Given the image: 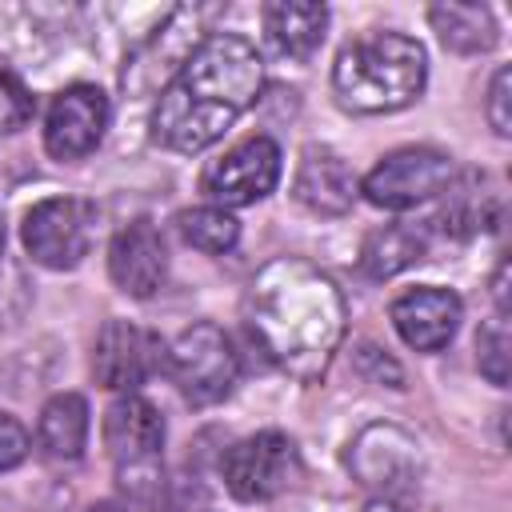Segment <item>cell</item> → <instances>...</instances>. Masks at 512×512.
<instances>
[{
    "instance_id": "cell-10",
    "label": "cell",
    "mask_w": 512,
    "mask_h": 512,
    "mask_svg": "<svg viewBox=\"0 0 512 512\" xmlns=\"http://www.w3.org/2000/svg\"><path fill=\"white\" fill-rule=\"evenodd\" d=\"M280 180V148L268 136H248L236 148H228L220 160H212L200 176V188L220 208H240L264 200Z\"/></svg>"
},
{
    "instance_id": "cell-21",
    "label": "cell",
    "mask_w": 512,
    "mask_h": 512,
    "mask_svg": "<svg viewBox=\"0 0 512 512\" xmlns=\"http://www.w3.org/2000/svg\"><path fill=\"white\" fill-rule=\"evenodd\" d=\"M512 348V336H508V320L496 312L480 332H476V364L480 372L492 380V384H508V352Z\"/></svg>"
},
{
    "instance_id": "cell-1",
    "label": "cell",
    "mask_w": 512,
    "mask_h": 512,
    "mask_svg": "<svg viewBox=\"0 0 512 512\" xmlns=\"http://www.w3.org/2000/svg\"><path fill=\"white\" fill-rule=\"evenodd\" d=\"M244 320L260 352L292 380L324 376L344 336V296L328 272L304 256L268 260L244 296Z\"/></svg>"
},
{
    "instance_id": "cell-5",
    "label": "cell",
    "mask_w": 512,
    "mask_h": 512,
    "mask_svg": "<svg viewBox=\"0 0 512 512\" xmlns=\"http://www.w3.org/2000/svg\"><path fill=\"white\" fill-rule=\"evenodd\" d=\"M164 368L188 404L208 408V404H220L236 388L240 356L220 324L200 320L164 348Z\"/></svg>"
},
{
    "instance_id": "cell-8",
    "label": "cell",
    "mask_w": 512,
    "mask_h": 512,
    "mask_svg": "<svg viewBox=\"0 0 512 512\" xmlns=\"http://www.w3.org/2000/svg\"><path fill=\"white\" fill-rule=\"evenodd\" d=\"M448 184H452V156L436 148H396L360 180V192L376 208L404 212L440 196Z\"/></svg>"
},
{
    "instance_id": "cell-2",
    "label": "cell",
    "mask_w": 512,
    "mask_h": 512,
    "mask_svg": "<svg viewBox=\"0 0 512 512\" xmlns=\"http://www.w3.org/2000/svg\"><path fill=\"white\" fill-rule=\"evenodd\" d=\"M260 88L264 60L256 44L236 32H212L180 60L176 76L164 84L152 112V136L180 156H196L256 104Z\"/></svg>"
},
{
    "instance_id": "cell-27",
    "label": "cell",
    "mask_w": 512,
    "mask_h": 512,
    "mask_svg": "<svg viewBox=\"0 0 512 512\" xmlns=\"http://www.w3.org/2000/svg\"><path fill=\"white\" fill-rule=\"evenodd\" d=\"M0 252H4V216H0Z\"/></svg>"
},
{
    "instance_id": "cell-13",
    "label": "cell",
    "mask_w": 512,
    "mask_h": 512,
    "mask_svg": "<svg viewBox=\"0 0 512 512\" xmlns=\"http://www.w3.org/2000/svg\"><path fill=\"white\" fill-rule=\"evenodd\" d=\"M460 296L436 284L408 288L392 300V328L416 352H440L460 328Z\"/></svg>"
},
{
    "instance_id": "cell-22",
    "label": "cell",
    "mask_w": 512,
    "mask_h": 512,
    "mask_svg": "<svg viewBox=\"0 0 512 512\" xmlns=\"http://www.w3.org/2000/svg\"><path fill=\"white\" fill-rule=\"evenodd\" d=\"M32 120V92L8 68H0V132H20Z\"/></svg>"
},
{
    "instance_id": "cell-9",
    "label": "cell",
    "mask_w": 512,
    "mask_h": 512,
    "mask_svg": "<svg viewBox=\"0 0 512 512\" xmlns=\"http://www.w3.org/2000/svg\"><path fill=\"white\" fill-rule=\"evenodd\" d=\"M164 364V340L132 320H108L92 344V376L108 392H136Z\"/></svg>"
},
{
    "instance_id": "cell-3",
    "label": "cell",
    "mask_w": 512,
    "mask_h": 512,
    "mask_svg": "<svg viewBox=\"0 0 512 512\" xmlns=\"http://www.w3.org/2000/svg\"><path fill=\"white\" fill-rule=\"evenodd\" d=\"M428 80V52L404 32H372L352 40L332 68L336 104L352 116H380L408 108Z\"/></svg>"
},
{
    "instance_id": "cell-4",
    "label": "cell",
    "mask_w": 512,
    "mask_h": 512,
    "mask_svg": "<svg viewBox=\"0 0 512 512\" xmlns=\"http://www.w3.org/2000/svg\"><path fill=\"white\" fill-rule=\"evenodd\" d=\"M104 444L116 484L132 500H152L164 484V420L144 396H120L104 412Z\"/></svg>"
},
{
    "instance_id": "cell-12",
    "label": "cell",
    "mask_w": 512,
    "mask_h": 512,
    "mask_svg": "<svg viewBox=\"0 0 512 512\" xmlns=\"http://www.w3.org/2000/svg\"><path fill=\"white\" fill-rule=\"evenodd\" d=\"M108 272H112V284L132 300H148L164 284L168 252H164V236L156 232L152 220H132L112 236Z\"/></svg>"
},
{
    "instance_id": "cell-14",
    "label": "cell",
    "mask_w": 512,
    "mask_h": 512,
    "mask_svg": "<svg viewBox=\"0 0 512 512\" xmlns=\"http://www.w3.org/2000/svg\"><path fill=\"white\" fill-rule=\"evenodd\" d=\"M292 192L304 208L320 212V216H344L360 192L348 160L328 148V144H308L300 152V164H296V180H292Z\"/></svg>"
},
{
    "instance_id": "cell-17",
    "label": "cell",
    "mask_w": 512,
    "mask_h": 512,
    "mask_svg": "<svg viewBox=\"0 0 512 512\" xmlns=\"http://www.w3.org/2000/svg\"><path fill=\"white\" fill-rule=\"evenodd\" d=\"M424 252H428V232L396 220V224H380L368 232V240L360 248V264L372 280H384V276H396V272L420 264Z\"/></svg>"
},
{
    "instance_id": "cell-19",
    "label": "cell",
    "mask_w": 512,
    "mask_h": 512,
    "mask_svg": "<svg viewBox=\"0 0 512 512\" xmlns=\"http://www.w3.org/2000/svg\"><path fill=\"white\" fill-rule=\"evenodd\" d=\"M432 28L440 32L444 48L476 56L496 44V20L488 4H432L428 8Z\"/></svg>"
},
{
    "instance_id": "cell-23",
    "label": "cell",
    "mask_w": 512,
    "mask_h": 512,
    "mask_svg": "<svg viewBox=\"0 0 512 512\" xmlns=\"http://www.w3.org/2000/svg\"><path fill=\"white\" fill-rule=\"evenodd\" d=\"M508 104H512V68H496V76L488 84V104H484L488 124H492L496 136L512 132V108Z\"/></svg>"
},
{
    "instance_id": "cell-6",
    "label": "cell",
    "mask_w": 512,
    "mask_h": 512,
    "mask_svg": "<svg viewBox=\"0 0 512 512\" xmlns=\"http://www.w3.org/2000/svg\"><path fill=\"white\" fill-rule=\"evenodd\" d=\"M96 204L92 200H80V196H48L40 204L28 208L24 216V228H20V240L28 248V256L40 264V268H52V272H68L76 268L92 240H96Z\"/></svg>"
},
{
    "instance_id": "cell-18",
    "label": "cell",
    "mask_w": 512,
    "mask_h": 512,
    "mask_svg": "<svg viewBox=\"0 0 512 512\" xmlns=\"http://www.w3.org/2000/svg\"><path fill=\"white\" fill-rule=\"evenodd\" d=\"M36 436L52 460H76L88 444V400L80 392H56L40 408Z\"/></svg>"
},
{
    "instance_id": "cell-11",
    "label": "cell",
    "mask_w": 512,
    "mask_h": 512,
    "mask_svg": "<svg viewBox=\"0 0 512 512\" xmlns=\"http://www.w3.org/2000/svg\"><path fill=\"white\" fill-rule=\"evenodd\" d=\"M108 128V96L96 84H68L44 116V148L56 160L88 156Z\"/></svg>"
},
{
    "instance_id": "cell-25",
    "label": "cell",
    "mask_w": 512,
    "mask_h": 512,
    "mask_svg": "<svg viewBox=\"0 0 512 512\" xmlns=\"http://www.w3.org/2000/svg\"><path fill=\"white\" fill-rule=\"evenodd\" d=\"M372 512H400L396 504H380V508H372Z\"/></svg>"
},
{
    "instance_id": "cell-7",
    "label": "cell",
    "mask_w": 512,
    "mask_h": 512,
    "mask_svg": "<svg viewBox=\"0 0 512 512\" xmlns=\"http://www.w3.org/2000/svg\"><path fill=\"white\" fill-rule=\"evenodd\" d=\"M300 480V452L284 432H252L224 456V488L244 500L260 504L288 492Z\"/></svg>"
},
{
    "instance_id": "cell-15",
    "label": "cell",
    "mask_w": 512,
    "mask_h": 512,
    "mask_svg": "<svg viewBox=\"0 0 512 512\" xmlns=\"http://www.w3.org/2000/svg\"><path fill=\"white\" fill-rule=\"evenodd\" d=\"M352 468L368 488H396L416 472V444L396 428H368L352 448Z\"/></svg>"
},
{
    "instance_id": "cell-26",
    "label": "cell",
    "mask_w": 512,
    "mask_h": 512,
    "mask_svg": "<svg viewBox=\"0 0 512 512\" xmlns=\"http://www.w3.org/2000/svg\"><path fill=\"white\" fill-rule=\"evenodd\" d=\"M92 512H120V508H112V504H100V508H92Z\"/></svg>"
},
{
    "instance_id": "cell-16",
    "label": "cell",
    "mask_w": 512,
    "mask_h": 512,
    "mask_svg": "<svg viewBox=\"0 0 512 512\" xmlns=\"http://www.w3.org/2000/svg\"><path fill=\"white\" fill-rule=\"evenodd\" d=\"M328 28V8L324 4H304V0H276L264 4V32L280 56L308 60L324 44Z\"/></svg>"
},
{
    "instance_id": "cell-20",
    "label": "cell",
    "mask_w": 512,
    "mask_h": 512,
    "mask_svg": "<svg viewBox=\"0 0 512 512\" xmlns=\"http://www.w3.org/2000/svg\"><path fill=\"white\" fill-rule=\"evenodd\" d=\"M176 224H180V236H184L192 248L208 252V256H220V252H228V248L240 240V224H236L224 208H216V204L188 208V212H180Z\"/></svg>"
},
{
    "instance_id": "cell-24",
    "label": "cell",
    "mask_w": 512,
    "mask_h": 512,
    "mask_svg": "<svg viewBox=\"0 0 512 512\" xmlns=\"http://www.w3.org/2000/svg\"><path fill=\"white\" fill-rule=\"evenodd\" d=\"M24 456H28V428L12 412H0V472L16 468Z\"/></svg>"
}]
</instances>
